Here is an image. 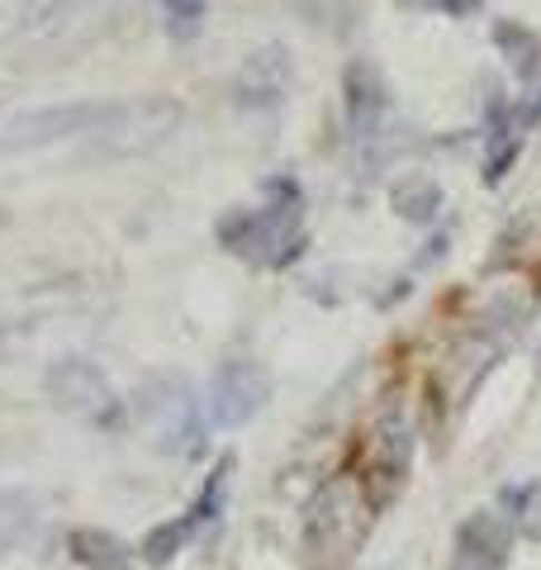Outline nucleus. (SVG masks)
Instances as JSON below:
<instances>
[{
  "label": "nucleus",
  "instance_id": "1",
  "mask_svg": "<svg viewBox=\"0 0 541 570\" xmlns=\"http://www.w3.org/2000/svg\"><path fill=\"white\" fill-rule=\"evenodd\" d=\"M124 115H129V105L115 100H71V105H48V110H29L10 119V129L0 134V153H29L81 134H119Z\"/></svg>",
  "mask_w": 541,
  "mask_h": 570
},
{
  "label": "nucleus",
  "instance_id": "2",
  "mask_svg": "<svg viewBox=\"0 0 541 570\" xmlns=\"http://www.w3.org/2000/svg\"><path fill=\"white\" fill-rule=\"evenodd\" d=\"M48 400L96 428H119L124 419V400L115 395L110 376L96 362H81V356H67L48 371Z\"/></svg>",
  "mask_w": 541,
  "mask_h": 570
},
{
  "label": "nucleus",
  "instance_id": "3",
  "mask_svg": "<svg viewBox=\"0 0 541 570\" xmlns=\"http://www.w3.org/2000/svg\"><path fill=\"white\" fill-rule=\"evenodd\" d=\"M224 243H228L238 257H252V262H262V266H285V262L299 257L304 234H299L291 205H270V209L238 214V219H228V224H224Z\"/></svg>",
  "mask_w": 541,
  "mask_h": 570
},
{
  "label": "nucleus",
  "instance_id": "4",
  "mask_svg": "<svg viewBox=\"0 0 541 570\" xmlns=\"http://www.w3.org/2000/svg\"><path fill=\"white\" fill-rule=\"evenodd\" d=\"M270 400V376L257 362H224L209 381V419L214 428H243Z\"/></svg>",
  "mask_w": 541,
  "mask_h": 570
},
{
  "label": "nucleus",
  "instance_id": "5",
  "mask_svg": "<svg viewBox=\"0 0 541 570\" xmlns=\"http://www.w3.org/2000/svg\"><path fill=\"white\" fill-rule=\"evenodd\" d=\"M153 395L142 404V414L153 419V433L161 442V452H200V414H195V404H190V390L186 385H171V381H161L153 385Z\"/></svg>",
  "mask_w": 541,
  "mask_h": 570
},
{
  "label": "nucleus",
  "instance_id": "6",
  "mask_svg": "<svg viewBox=\"0 0 541 570\" xmlns=\"http://www.w3.org/2000/svg\"><path fill=\"white\" fill-rule=\"evenodd\" d=\"M285 91H291V58H285V48H276V43L252 52L238 71V81H233L238 105H252V110H276Z\"/></svg>",
  "mask_w": 541,
  "mask_h": 570
},
{
  "label": "nucleus",
  "instance_id": "7",
  "mask_svg": "<svg viewBox=\"0 0 541 570\" xmlns=\"http://www.w3.org/2000/svg\"><path fill=\"white\" fill-rule=\"evenodd\" d=\"M385 115V86L381 77H375L371 67H347V119H352V129L366 138L375 134V124H381Z\"/></svg>",
  "mask_w": 541,
  "mask_h": 570
},
{
  "label": "nucleus",
  "instance_id": "8",
  "mask_svg": "<svg viewBox=\"0 0 541 570\" xmlns=\"http://www.w3.org/2000/svg\"><path fill=\"white\" fill-rule=\"evenodd\" d=\"M67 551L86 570H134V551L124 547L115 532H105V528H77L67 538Z\"/></svg>",
  "mask_w": 541,
  "mask_h": 570
},
{
  "label": "nucleus",
  "instance_id": "9",
  "mask_svg": "<svg viewBox=\"0 0 541 570\" xmlns=\"http://www.w3.org/2000/svg\"><path fill=\"white\" fill-rule=\"evenodd\" d=\"M513 542V523L503 519V513H475L471 523L461 528V551H471V557H484V561H499L503 551Z\"/></svg>",
  "mask_w": 541,
  "mask_h": 570
},
{
  "label": "nucleus",
  "instance_id": "10",
  "mask_svg": "<svg viewBox=\"0 0 541 570\" xmlns=\"http://www.w3.org/2000/svg\"><path fill=\"white\" fill-rule=\"evenodd\" d=\"M494 43L503 48V58H509L522 77H532V71L541 67V39L532 29H522V24H499L494 29Z\"/></svg>",
  "mask_w": 541,
  "mask_h": 570
},
{
  "label": "nucleus",
  "instance_id": "11",
  "mask_svg": "<svg viewBox=\"0 0 541 570\" xmlns=\"http://www.w3.org/2000/svg\"><path fill=\"white\" fill-rule=\"evenodd\" d=\"M190 519H167V523H157L148 538H142V561L148 566H167L180 547H186V538H190Z\"/></svg>",
  "mask_w": 541,
  "mask_h": 570
},
{
  "label": "nucleus",
  "instance_id": "12",
  "mask_svg": "<svg viewBox=\"0 0 541 570\" xmlns=\"http://www.w3.org/2000/svg\"><path fill=\"white\" fill-rule=\"evenodd\" d=\"M394 209H400L404 219H413V224H427L432 214L442 209V190L432 181H423V176L419 181H404L400 190H394Z\"/></svg>",
  "mask_w": 541,
  "mask_h": 570
},
{
  "label": "nucleus",
  "instance_id": "13",
  "mask_svg": "<svg viewBox=\"0 0 541 570\" xmlns=\"http://www.w3.org/2000/svg\"><path fill=\"white\" fill-rule=\"evenodd\" d=\"M205 0H161V14H167V33L171 39H195L205 24Z\"/></svg>",
  "mask_w": 541,
  "mask_h": 570
},
{
  "label": "nucleus",
  "instance_id": "14",
  "mask_svg": "<svg viewBox=\"0 0 541 570\" xmlns=\"http://www.w3.org/2000/svg\"><path fill=\"white\" fill-rule=\"evenodd\" d=\"M228 471H233V456H224V461H219V471H214V480L205 485V494L195 499L190 523H209L214 513H219V504H224V485H228Z\"/></svg>",
  "mask_w": 541,
  "mask_h": 570
},
{
  "label": "nucleus",
  "instance_id": "15",
  "mask_svg": "<svg viewBox=\"0 0 541 570\" xmlns=\"http://www.w3.org/2000/svg\"><path fill=\"white\" fill-rule=\"evenodd\" d=\"M518 157V138H509L503 148L490 153V181H503V171H509V163Z\"/></svg>",
  "mask_w": 541,
  "mask_h": 570
},
{
  "label": "nucleus",
  "instance_id": "16",
  "mask_svg": "<svg viewBox=\"0 0 541 570\" xmlns=\"http://www.w3.org/2000/svg\"><path fill=\"white\" fill-rule=\"evenodd\" d=\"M442 10H465V6H475V0H437Z\"/></svg>",
  "mask_w": 541,
  "mask_h": 570
}]
</instances>
